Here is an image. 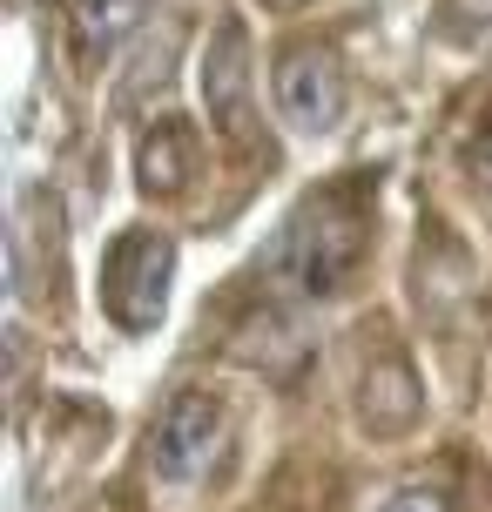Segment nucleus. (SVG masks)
Segmentation results:
<instances>
[{
  "instance_id": "5",
  "label": "nucleus",
  "mask_w": 492,
  "mask_h": 512,
  "mask_svg": "<svg viewBox=\"0 0 492 512\" xmlns=\"http://www.w3.org/2000/svg\"><path fill=\"white\" fill-rule=\"evenodd\" d=\"M203 95H209V115H216L223 128H236V115H243V95H250V68H243V34H236V27H216V41H209Z\"/></svg>"
},
{
  "instance_id": "4",
  "label": "nucleus",
  "mask_w": 492,
  "mask_h": 512,
  "mask_svg": "<svg viewBox=\"0 0 492 512\" xmlns=\"http://www.w3.org/2000/svg\"><path fill=\"white\" fill-rule=\"evenodd\" d=\"M277 115H284L297 135H324L344 115V75L324 48H290L284 68H277Z\"/></svg>"
},
{
  "instance_id": "7",
  "label": "nucleus",
  "mask_w": 492,
  "mask_h": 512,
  "mask_svg": "<svg viewBox=\"0 0 492 512\" xmlns=\"http://www.w3.org/2000/svg\"><path fill=\"white\" fill-rule=\"evenodd\" d=\"M142 14H149V0H75V34L88 48H108V41H122Z\"/></svg>"
},
{
  "instance_id": "6",
  "label": "nucleus",
  "mask_w": 492,
  "mask_h": 512,
  "mask_svg": "<svg viewBox=\"0 0 492 512\" xmlns=\"http://www.w3.org/2000/svg\"><path fill=\"white\" fill-rule=\"evenodd\" d=\"M135 169H142V189H182V182L196 176V135L182 122H156L142 135V155H135Z\"/></svg>"
},
{
  "instance_id": "2",
  "label": "nucleus",
  "mask_w": 492,
  "mask_h": 512,
  "mask_svg": "<svg viewBox=\"0 0 492 512\" xmlns=\"http://www.w3.org/2000/svg\"><path fill=\"white\" fill-rule=\"evenodd\" d=\"M169 270H176V243L162 230H122L108 243L102 263V304L122 331H156L169 310Z\"/></svg>"
},
{
  "instance_id": "1",
  "label": "nucleus",
  "mask_w": 492,
  "mask_h": 512,
  "mask_svg": "<svg viewBox=\"0 0 492 512\" xmlns=\"http://www.w3.org/2000/svg\"><path fill=\"white\" fill-rule=\"evenodd\" d=\"M364 250V216L344 196H317L284 223L277 250H270V270L297 290V297H331L337 283L351 277V263Z\"/></svg>"
},
{
  "instance_id": "9",
  "label": "nucleus",
  "mask_w": 492,
  "mask_h": 512,
  "mask_svg": "<svg viewBox=\"0 0 492 512\" xmlns=\"http://www.w3.org/2000/svg\"><path fill=\"white\" fill-rule=\"evenodd\" d=\"M385 512H439V499L432 492H398V499H385Z\"/></svg>"
},
{
  "instance_id": "3",
  "label": "nucleus",
  "mask_w": 492,
  "mask_h": 512,
  "mask_svg": "<svg viewBox=\"0 0 492 512\" xmlns=\"http://www.w3.org/2000/svg\"><path fill=\"white\" fill-rule=\"evenodd\" d=\"M216 445H223V405H216L209 391H176L156 418L149 465H156V479H169V486H189V479L209 472Z\"/></svg>"
},
{
  "instance_id": "10",
  "label": "nucleus",
  "mask_w": 492,
  "mask_h": 512,
  "mask_svg": "<svg viewBox=\"0 0 492 512\" xmlns=\"http://www.w3.org/2000/svg\"><path fill=\"white\" fill-rule=\"evenodd\" d=\"M263 7H304V0H263Z\"/></svg>"
},
{
  "instance_id": "8",
  "label": "nucleus",
  "mask_w": 492,
  "mask_h": 512,
  "mask_svg": "<svg viewBox=\"0 0 492 512\" xmlns=\"http://www.w3.org/2000/svg\"><path fill=\"white\" fill-rule=\"evenodd\" d=\"M445 27L459 41H492V0H445Z\"/></svg>"
}]
</instances>
